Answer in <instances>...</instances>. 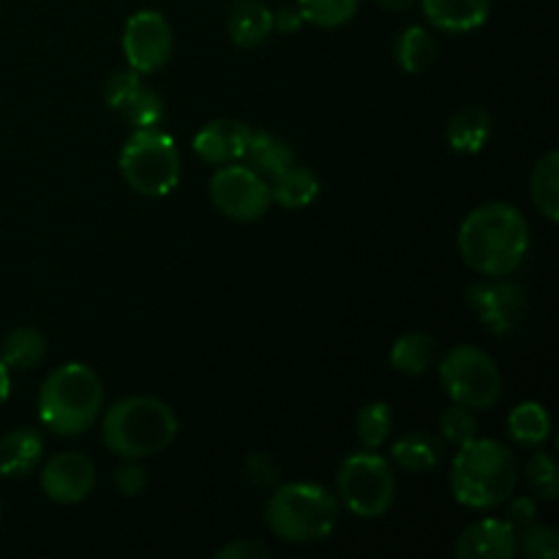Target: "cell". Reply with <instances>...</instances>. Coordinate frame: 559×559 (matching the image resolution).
<instances>
[{
    "mask_svg": "<svg viewBox=\"0 0 559 559\" xmlns=\"http://www.w3.org/2000/svg\"><path fill=\"white\" fill-rule=\"evenodd\" d=\"M530 251V224L508 202H486L459 227V254L475 273L489 278L511 276Z\"/></svg>",
    "mask_w": 559,
    "mask_h": 559,
    "instance_id": "obj_1",
    "label": "cell"
},
{
    "mask_svg": "<svg viewBox=\"0 0 559 559\" xmlns=\"http://www.w3.org/2000/svg\"><path fill=\"white\" fill-rule=\"evenodd\" d=\"M516 453L497 440H478L459 445L451 464V491L464 508L491 511L506 506L519 486Z\"/></svg>",
    "mask_w": 559,
    "mask_h": 559,
    "instance_id": "obj_2",
    "label": "cell"
},
{
    "mask_svg": "<svg viewBox=\"0 0 559 559\" xmlns=\"http://www.w3.org/2000/svg\"><path fill=\"white\" fill-rule=\"evenodd\" d=\"M102 437L115 456L140 462L173 445L178 437V418L162 399L129 396L104 413Z\"/></svg>",
    "mask_w": 559,
    "mask_h": 559,
    "instance_id": "obj_3",
    "label": "cell"
},
{
    "mask_svg": "<svg viewBox=\"0 0 559 559\" xmlns=\"http://www.w3.org/2000/svg\"><path fill=\"white\" fill-rule=\"evenodd\" d=\"M104 407L102 377L85 364H63L38 391L41 424L58 437H76L91 429Z\"/></svg>",
    "mask_w": 559,
    "mask_h": 559,
    "instance_id": "obj_4",
    "label": "cell"
},
{
    "mask_svg": "<svg viewBox=\"0 0 559 559\" xmlns=\"http://www.w3.org/2000/svg\"><path fill=\"white\" fill-rule=\"evenodd\" d=\"M265 522L287 544H320L338 524V500L317 484L278 486L265 508Z\"/></svg>",
    "mask_w": 559,
    "mask_h": 559,
    "instance_id": "obj_5",
    "label": "cell"
},
{
    "mask_svg": "<svg viewBox=\"0 0 559 559\" xmlns=\"http://www.w3.org/2000/svg\"><path fill=\"white\" fill-rule=\"evenodd\" d=\"M120 175L142 197H167L180 183V153L158 129H136L120 151Z\"/></svg>",
    "mask_w": 559,
    "mask_h": 559,
    "instance_id": "obj_6",
    "label": "cell"
},
{
    "mask_svg": "<svg viewBox=\"0 0 559 559\" xmlns=\"http://www.w3.org/2000/svg\"><path fill=\"white\" fill-rule=\"evenodd\" d=\"M342 502L360 519H380L396 500V475L374 451L353 453L336 475Z\"/></svg>",
    "mask_w": 559,
    "mask_h": 559,
    "instance_id": "obj_7",
    "label": "cell"
},
{
    "mask_svg": "<svg viewBox=\"0 0 559 559\" xmlns=\"http://www.w3.org/2000/svg\"><path fill=\"white\" fill-rule=\"evenodd\" d=\"M440 380L453 404L489 409L502 396V374L489 353L459 344L440 360Z\"/></svg>",
    "mask_w": 559,
    "mask_h": 559,
    "instance_id": "obj_8",
    "label": "cell"
},
{
    "mask_svg": "<svg viewBox=\"0 0 559 559\" xmlns=\"http://www.w3.org/2000/svg\"><path fill=\"white\" fill-rule=\"evenodd\" d=\"M213 207L233 222H257L271 207V186L246 164H222L207 186Z\"/></svg>",
    "mask_w": 559,
    "mask_h": 559,
    "instance_id": "obj_9",
    "label": "cell"
},
{
    "mask_svg": "<svg viewBox=\"0 0 559 559\" xmlns=\"http://www.w3.org/2000/svg\"><path fill=\"white\" fill-rule=\"evenodd\" d=\"M123 55L136 74H156L173 55V27L156 9H142L123 27Z\"/></svg>",
    "mask_w": 559,
    "mask_h": 559,
    "instance_id": "obj_10",
    "label": "cell"
},
{
    "mask_svg": "<svg viewBox=\"0 0 559 559\" xmlns=\"http://www.w3.org/2000/svg\"><path fill=\"white\" fill-rule=\"evenodd\" d=\"M104 98L115 115L134 129H156L167 115L162 96L142 82L136 71H115L104 85Z\"/></svg>",
    "mask_w": 559,
    "mask_h": 559,
    "instance_id": "obj_11",
    "label": "cell"
},
{
    "mask_svg": "<svg viewBox=\"0 0 559 559\" xmlns=\"http://www.w3.org/2000/svg\"><path fill=\"white\" fill-rule=\"evenodd\" d=\"M467 300L486 328L497 336H508L524 322L530 309L527 293L511 282H486L467 289Z\"/></svg>",
    "mask_w": 559,
    "mask_h": 559,
    "instance_id": "obj_12",
    "label": "cell"
},
{
    "mask_svg": "<svg viewBox=\"0 0 559 559\" xmlns=\"http://www.w3.org/2000/svg\"><path fill=\"white\" fill-rule=\"evenodd\" d=\"M96 486V464L80 451H63L49 459L41 469L44 495L60 506H74L87 500Z\"/></svg>",
    "mask_w": 559,
    "mask_h": 559,
    "instance_id": "obj_13",
    "label": "cell"
},
{
    "mask_svg": "<svg viewBox=\"0 0 559 559\" xmlns=\"http://www.w3.org/2000/svg\"><path fill=\"white\" fill-rule=\"evenodd\" d=\"M516 555V530L508 519H480L469 524L456 540L462 559H511Z\"/></svg>",
    "mask_w": 559,
    "mask_h": 559,
    "instance_id": "obj_14",
    "label": "cell"
},
{
    "mask_svg": "<svg viewBox=\"0 0 559 559\" xmlns=\"http://www.w3.org/2000/svg\"><path fill=\"white\" fill-rule=\"evenodd\" d=\"M249 126L233 118H218L202 126L194 136V153L200 162L211 164V167H222V164L240 162L243 156L246 140H249Z\"/></svg>",
    "mask_w": 559,
    "mask_h": 559,
    "instance_id": "obj_15",
    "label": "cell"
},
{
    "mask_svg": "<svg viewBox=\"0 0 559 559\" xmlns=\"http://www.w3.org/2000/svg\"><path fill=\"white\" fill-rule=\"evenodd\" d=\"M227 33L235 47H260L273 33V11L262 0H229Z\"/></svg>",
    "mask_w": 559,
    "mask_h": 559,
    "instance_id": "obj_16",
    "label": "cell"
},
{
    "mask_svg": "<svg viewBox=\"0 0 559 559\" xmlns=\"http://www.w3.org/2000/svg\"><path fill=\"white\" fill-rule=\"evenodd\" d=\"M424 14L437 31L473 33L489 20L491 0H420Z\"/></svg>",
    "mask_w": 559,
    "mask_h": 559,
    "instance_id": "obj_17",
    "label": "cell"
},
{
    "mask_svg": "<svg viewBox=\"0 0 559 559\" xmlns=\"http://www.w3.org/2000/svg\"><path fill=\"white\" fill-rule=\"evenodd\" d=\"M391 459L409 475H424L440 467L445 459V440L431 431H409L391 448Z\"/></svg>",
    "mask_w": 559,
    "mask_h": 559,
    "instance_id": "obj_18",
    "label": "cell"
},
{
    "mask_svg": "<svg viewBox=\"0 0 559 559\" xmlns=\"http://www.w3.org/2000/svg\"><path fill=\"white\" fill-rule=\"evenodd\" d=\"M240 162H243L246 167L254 169V173H260L265 180H271L276 178L278 173H284L287 167H293L295 151L282 140V136L271 134V131L251 129Z\"/></svg>",
    "mask_w": 559,
    "mask_h": 559,
    "instance_id": "obj_19",
    "label": "cell"
},
{
    "mask_svg": "<svg viewBox=\"0 0 559 559\" xmlns=\"http://www.w3.org/2000/svg\"><path fill=\"white\" fill-rule=\"evenodd\" d=\"M495 134V120L484 107H464L448 118L445 140L456 153H480Z\"/></svg>",
    "mask_w": 559,
    "mask_h": 559,
    "instance_id": "obj_20",
    "label": "cell"
},
{
    "mask_svg": "<svg viewBox=\"0 0 559 559\" xmlns=\"http://www.w3.org/2000/svg\"><path fill=\"white\" fill-rule=\"evenodd\" d=\"M44 456V440L36 429H22L9 431L0 437V475L5 478H22L31 475L38 467Z\"/></svg>",
    "mask_w": 559,
    "mask_h": 559,
    "instance_id": "obj_21",
    "label": "cell"
},
{
    "mask_svg": "<svg viewBox=\"0 0 559 559\" xmlns=\"http://www.w3.org/2000/svg\"><path fill=\"white\" fill-rule=\"evenodd\" d=\"M267 186H271V202L287 207V211H300L320 194V178L309 167H300L298 162L271 178Z\"/></svg>",
    "mask_w": 559,
    "mask_h": 559,
    "instance_id": "obj_22",
    "label": "cell"
},
{
    "mask_svg": "<svg viewBox=\"0 0 559 559\" xmlns=\"http://www.w3.org/2000/svg\"><path fill=\"white\" fill-rule=\"evenodd\" d=\"M530 200L546 222H559V153L549 151L535 162L530 175Z\"/></svg>",
    "mask_w": 559,
    "mask_h": 559,
    "instance_id": "obj_23",
    "label": "cell"
},
{
    "mask_svg": "<svg viewBox=\"0 0 559 559\" xmlns=\"http://www.w3.org/2000/svg\"><path fill=\"white\" fill-rule=\"evenodd\" d=\"M435 360H437V338L424 331L404 333V336L396 338V344H393L391 349L393 369L409 377L426 374Z\"/></svg>",
    "mask_w": 559,
    "mask_h": 559,
    "instance_id": "obj_24",
    "label": "cell"
},
{
    "mask_svg": "<svg viewBox=\"0 0 559 559\" xmlns=\"http://www.w3.org/2000/svg\"><path fill=\"white\" fill-rule=\"evenodd\" d=\"M47 358V338L33 328H16L0 344V360L9 371L36 369Z\"/></svg>",
    "mask_w": 559,
    "mask_h": 559,
    "instance_id": "obj_25",
    "label": "cell"
},
{
    "mask_svg": "<svg viewBox=\"0 0 559 559\" xmlns=\"http://www.w3.org/2000/svg\"><path fill=\"white\" fill-rule=\"evenodd\" d=\"M437 60V41L424 25H409L396 41V63L407 74H424Z\"/></svg>",
    "mask_w": 559,
    "mask_h": 559,
    "instance_id": "obj_26",
    "label": "cell"
},
{
    "mask_svg": "<svg viewBox=\"0 0 559 559\" xmlns=\"http://www.w3.org/2000/svg\"><path fill=\"white\" fill-rule=\"evenodd\" d=\"M508 435L522 445H544L551 435V418L544 404L522 402L508 415Z\"/></svg>",
    "mask_w": 559,
    "mask_h": 559,
    "instance_id": "obj_27",
    "label": "cell"
},
{
    "mask_svg": "<svg viewBox=\"0 0 559 559\" xmlns=\"http://www.w3.org/2000/svg\"><path fill=\"white\" fill-rule=\"evenodd\" d=\"M304 22L314 27H342L355 20L360 9V0H295Z\"/></svg>",
    "mask_w": 559,
    "mask_h": 559,
    "instance_id": "obj_28",
    "label": "cell"
},
{
    "mask_svg": "<svg viewBox=\"0 0 559 559\" xmlns=\"http://www.w3.org/2000/svg\"><path fill=\"white\" fill-rule=\"evenodd\" d=\"M358 440L364 442L369 451H377V448L385 445V440L391 437L393 429V409L391 404L385 402H371L366 404L358 413Z\"/></svg>",
    "mask_w": 559,
    "mask_h": 559,
    "instance_id": "obj_29",
    "label": "cell"
},
{
    "mask_svg": "<svg viewBox=\"0 0 559 559\" xmlns=\"http://www.w3.org/2000/svg\"><path fill=\"white\" fill-rule=\"evenodd\" d=\"M524 480H527L535 500L551 502L559 495V469L549 453L538 451L530 459L527 469H524Z\"/></svg>",
    "mask_w": 559,
    "mask_h": 559,
    "instance_id": "obj_30",
    "label": "cell"
},
{
    "mask_svg": "<svg viewBox=\"0 0 559 559\" xmlns=\"http://www.w3.org/2000/svg\"><path fill=\"white\" fill-rule=\"evenodd\" d=\"M516 551L530 559H557L559 557V535L557 530L546 524H530L522 533H516Z\"/></svg>",
    "mask_w": 559,
    "mask_h": 559,
    "instance_id": "obj_31",
    "label": "cell"
},
{
    "mask_svg": "<svg viewBox=\"0 0 559 559\" xmlns=\"http://www.w3.org/2000/svg\"><path fill=\"white\" fill-rule=\"evenodd\" d=\"M478 435V420H475L473 409L464 407V404H453L445 413L440 415V437L445 440V445H464L473 437Z\"/></svg>",
    "mask_w": 559,
    "mask_h": 559,
    "instance_id": "obj_32",
    "label": "cell"
},
{
    "mask_svg": "<svg viewBox=\"0 0 559 559\" xmlns=\"http://www.w3.org/2000/svg\"><path fill=\"white\" fill-rule=\"evenodd\" d=\"M112 480H115V489H118L123 497L142 495V489L147 486L145 469H142L134 459H126V464H120V467L115 469Z\"/></svg>",
    "mask_w": 559,
    "mask_h": 559,
    "instance_id": "obj_33",
    "label": "cell"
},
{
    "mask_svg": "<svg viewBox=\"0 0 559 559\" xmlns=\"http://www.w3.org/2000/svg\"><path fill=\"white\" fill-rule=\"evenodd\" d=\"M267 557H271V549L254 538H238L216 551V559H267Z\"/></svg>",
    "mask_w": 559,
    "mask_h": 559,
    "instance_id": "obj_34",
    "label": "cell"
},
{
    "mask_svg": "<svg viewBox=\"0 0 559 559\" xmlns=\"http://www.w3.org/2000/svg\"><path fill=\"white\" fill-rule=\"evenodd\" d=\"M508 502H511L508 506V522H511V527L516 533H522L524 527L538 522V502H535V497H516V500L511 497Z\"/></svg>",
    "mask_w": 559,
    "mask_h": 559,
    "instance_id": "obj_35",
    "label": "cell"
},
{
    "mask_svg": "<svg viewBox=\"0 0 559 559\" xmlns=\"http://www.w3.org/2000/svg\"><path fill=\"white\" fill-rule=\"evenodd\" d=\"M246 473H249V480H254L257 486H273L278 480V464L273 462L271 456H265V453H254V456H249V462H246Z\"/></svg>",
    "mask_w": 559,
    "mask_h": 559,
    "instance_id": "obj_36",
    "label": "cell"
},
{
    "mask_svg": "<svg viewBox=\"0 0 559 559\" xmlns=\"http://www.w3.org/2000/svg\"><path fill=\"white\" fill-rule=\"evenodd\" d=\"M304 25V16H300L298 5H282L278 11H273V31L278 33H295Z\"/></svg>",
    "mask_w": 559,
    "mask_h": 559,
    "instance_id": "obj_37",
    "label": "cell"
},
{
    "mask_svg": "<svg viewBox=\"0 0 559 559\" xmlns=\"http://www.w3.org/2000/svg\"><path fill=\"white\" fill-rule=\"evenodd\" d=\"M11 393V371L5 369V364L0 360V407L5 404V399H9Z\"/></svg>",
    "mask_w": 559,
    "mask_h": 559,
    "instance_id": "obj_38",
    "label": "cell"
},
{
    "mask_svg": "<svg viewBox=\"0 0 559 559\" xmlns=\"http://www.w3.org/2000/svg\"><path fill=\"white\" fill-rule=\"evenodd\" d=\"M374 3L382 5V9H388V11H404V9H409V5L418 3V0H374Z\"/></svg>",
    "mask_w": 559,
    "mask_h": 559,
    "instance_id": "obj_39",
    "label": "cell"
}]
</instances>
